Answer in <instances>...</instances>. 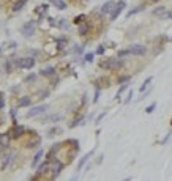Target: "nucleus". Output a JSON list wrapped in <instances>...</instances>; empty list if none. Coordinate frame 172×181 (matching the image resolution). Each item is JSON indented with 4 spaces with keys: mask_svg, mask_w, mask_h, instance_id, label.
<instances>
[{
    "mask_svg": "<svg viewBox=\"0 0 172 181\" xmlns=\"http://www.w3.org/2000/svg\"><path fill=\"white\" fill-rule=\"evenodd\" d=\"M92 154H93V151H90V153H87V154H85L84 158H82V159H81V161H79V164H78V170H81V169H82V167H84V165H85V162L88 161V158H90Z\"/></svg>",
    "mask_w": 172,
    "mask_h": 181,
    "instance_id": "11",
    "label": "nucleus"
},
{
    "mask_svg": "<svg viewBox=\"0 0 172 181\" xmlns=\"http://www.w3.org/2000/svg\"><path fill=\"white\" fill-rule=\"evenodd\" d=\"M35 77H37V76H33V74H32V76H29V77H27L25 80H27V82H32V80H35Z\"/></svg>",
    "mask_w": 172,
    "mask_h": 181,
    "instance_id": "31",
    "label": "nucleus"
},
{
    "mask_svg": "<svg viewBox=\"0 0 172 181\" xmlns=\"http://www.w3.org/2000/svg\"><path fill=\"white\" fill-rule=\"evenodd\" d=\"M3 106H5V99H3V95L0 93V109H3Z\"/></svg>",
    "mask_w": 172,
    "mask_h": 181,
    "instance_id": "28",
    "label": "nucleus"
},
{
    "mask_svg": "<svg viewBox=\"0 0 172 181\" xmlns=\"http://www.w3.org/2000/svg\"><path fill=\"white\" fill-rule=\"evenodd\" d=\"M114 6H115V2H112V0H109V2H106L104 5H103L101 13H103V14H111V11L114 10Z\"/></svg>",
    "mask_w": 172,
    "mask_h": 181,
    "instance_id": "7",
    "label": "nucleus"
},
{
    "mask_svg": "<svg viewBox=\"0 0 172 181\" xmlns=\"http://www.w3.org/2000/svg\"><path fill=\"white\" fill-rule=\"evenodd\" d=\"M144 8H145V6H144V5H139V6H137V8H134V10H131V11L128 13V17H131L133 14H136V13H139V11H142Z\"/></svg>",
    "mask_w": 172,
    "mask_h": 181,
    "instance_id": "20",
    "label": "nucleus"
},
{
    "mask_svg": "<svg viewBox=\"0 0 172 181\" xmlns=\"http://www.w3.org/2000/svg\"><path fill=\"white\" fill-rule=\"evenodd\" d=\"M92 60H93V54L90 52V54L85 55V61H92Z\"/></svg>",
    "mask_w": 172,
    "mask_h": 181,
    "instance_id": "29",
    "label": "nucleus"
},
{
    "mask_svg": "<svg viewBox=\"0 0 172 181\" xmlns=\"http://www.w3.org/2000/svg\"><path fill=\"white\" fill-rule=\"evenodd\" d=\"M88 24H84V22H81V25H79V35H87V32H88Z\"/></svg>",
    "mask_w": 172,
    "mask_h": 181,
    "instance_id": "17",
    "label": "nucleus"
},
{
    "mask_svg": "<svg viewBox=\"0 0 172 181\" xmlns=\"http://www.w3.org/2000/svg\"><path fill=\"white\" fill-rule=\"evenodd\" d=\"M125 8V0H120L119 3H115V6H114V10L111 11V20H115L117 19V16L122 13V10Z\"/></svg>",
    "mask_w": 172,
    "mask_h": 181,
    "instance_id": "2",
    "label": "nucleus"
},
{
    "mask_svg": "<svg viewBox=\"0 0 172 181\" xmlns=\"http://www.w3.org/2000/svg\"><path fill=\"white\" fill-rule=\"evenodd\" d=\"M27 0H18V2L13 5V11H19V10H22V6L25 5Z\"/></svg>",
    "mask_w": 172,
    "mask_h": 181,
    "instance_id": "14",
    "label": "nucleus"
},
{
    "mask_svg": "<svg viewBox=\"0 0 172 181\" xmlns=\"http://www.w3.org/2000/svg\"><path fill=\"white\" fill-rule=\"evenodd\" d=\"M155 106H156L155 102H153V104H150V106L145 109V112H147V114H152V112H153V109H155Z\"/></svg>",
    "mask_w": 172,
    "mask_h": 181,
    "instance_id": "26",
    "label": "nucleus"
},
{
    "mask_svg": "<svg viewBox=\"0 0 172 181\" xmlns=\"http://www.w3.org/2000/svg\"><path fill=\"white\" fill-rule=\"evenodd\" d=\"M84 19H85V16H84V14H81V16H78L76 19H74V24H81V22H84Z\"/></svg>",
    "mask_w": 172,
    "mask_h": 181,
    "instance_id": "23",
    "label": "nucleus"
},
{
    "mask_svg": "<svg viewBox=\"0 0 172 181\" xmlns=\"http://www.w3.org/2000/svg\"><path fill=\"white\" fill-rule=\"evenodd\" d=\"M125 55H129V51L126 49V51H120L119 52V57H125Z\"/></svg>",
    "mask_w": 172,
    "mask_h": 181,
    "instance_id": "27",
    "label": "nucleus"
},
{
    "mask_svg": "<svg viewBox=\"0 0 172 181\" xmlns=\"http://www.w3.org/2000/svg\"><path fill=\"white\" fill-rule=\"evenodd\" d=\"M8 142H10V137L6 134L0 136V147H8Z\"/></svg>",
    "mask_w": 172,
    "mask_h": 181,
    "instance_id": "15",
    "label": "nucleus"
},
{
    "mask_svg": "<svg viewBox=\"0 0 172 181\" xmlns=\"http://www.w3.org/2000/svg\"><path fill=\"white\" fill-rule=\"evenodd\" d=\"M47 95H49V92H43V93H41V96H40V98H41V99H43V98H46V96H47Z\"/></svg>",
    "mask_w": 172,
    "mask_h": 181,
    "instance_id": "32",
    "label": "nucleus"
},
{
    "mask_svg": "<svg viewBox=\"0 0 172 181\" xmlns=\"http://www.w3.org/2000/svg\"><path fill=\"white\" fill-rule=\"evenodd\" d=\"M129 54H133V55H144L145 54V46H141V44H134L129 47Z\"/></svg>",
    "mask_w": 172,
    "mask_h": 181,
    "instance_id": "6",
    "label": "nucleus"
},
{
    "mask_svg": "<svg viewBox=\"0 0 172 181\" xmlns=\"http://www.w3.org/2000/svg\"><path fill=\"white\" fill-rule=\"evenodd\" d=\"M41 158H43V150H40L37 154H35V158H33V161H32V167H37L38 162L41 161Z\"/></svg>",
    "mask_w": 172,
    "mask_h": 181,
    "instance_id": "12",
    "label": "nucleus"
},
{
    "mask_svg": "<svg viewBox=\"0 0 172 181\" xmlns=\"http://www.w3.org/2000/svg\"><path fill=\"white\" fill-rule=\"evenodd\" d=\"M62 169H63V164H62L60 161H54L52 162V167H51V172H52V178H57L60 175Z\"/></svg>",
    "mask_w": 172,
    "mask_h": 181,
    "instance_id": "4",
    "label": "nucleus"
},
{
    "mask_svg": "<svg viewBox=\"0 0 172 181\" xmlns=\"http://www.w3.org/2000/svg\"><path fill=\"white\" fill-rule=\"evenodd\" d=\"M33 33H35V22L30 20V22L24 24V27H22V35L24 36H32Z\"/></svg>",
    "mask_w": 172,
    "mask_h": 181,
    "instance_id": "3",
    "label": "nucleus"
},
{
    "mask_svg": "<svg viewBox=\"0 0 172 181\" xmlns=\"http://www.w3.org/2000/svg\"><path fill=\"white\" fill-rule=\"evenodd\" d=\"M153 2H158V0H153Z\"/></svg>",
    "mask_w": 172,
    "mask_h": 181,
    "instance_id": "34",
    "label": "nucleus"
},
{
    "mask_svg": "<svg viewBox=\"0 0 172 181\" xmlns=\"http://www.w3.org/2000/svg\"><path fill=\"white\" fill-rule=\"evenodd\" d=\"M126 87H128V83H123V85L120 87V90H119V92H117V96H120L123 92H125V90H126Z\"/></svg>",
    "mask_w": 172,
    "mask_h": 181,
    "instance_id": "25",
    "label": "nucleus"
},
{
    "mask_svg": "<svg viewBox=\"0 0 172 181\" xmlns=\"http://www.w3.org/2000/svg\"><path fill=\"white\" fill-rule=\"evenodd\" d=\"M120 65H122V61H117V60L111 58V60H107V61H103L101 68H119Z\"/></svg>",
    "mask_w": 172,
    "mask_h": 181,
    "instance_id": "8",
    "label": "nucleus"
},
{
    "mask_svg": "<svg viewBox=\"0 0 172 181\" xmlns=\"http://www.w3.org/2000/svg\"><path fill=\"white\" fill-rule=\"evenodd\" d=\"M41 74H43V76H54V74H56V69H54V68H46V69L41 71Z\"/></svg>",
    "mask_w": 172,
    "mask_h": 181,
    "instance_id": "19",
    "label": "nucleus"
},
{
    "mask_svg": "<svg viewBox=\"0 0 172 181\" xmlns=\"http://www.w3.org/2000/svg\"><path fill=\"white\" fill-rule=\"evenodd\" d=\"M29 104H30V98H27V96H24V98L19 101V104H18V106H19V107H25V106H29Z\"/></svg>",
    "mask_w": 172,
    "mask_h": 181,
    "instance_id": "18",
    "label": "nucleus"
},
{
    "mask_svg": "<svg viewBox=\"0 0 172 181\" xmlns=\"http://www.w3.org/2000/svg\"><path fill=\"white\" fill-rule=\"evenodd\" d=\"M49 165H51V162L49 161H46V162H43L40 167H38V175H43V173L49 169Z\"/></svg>",
    "mask_w": 172,
    "mask_h": 181,
    "instance_id": "13",
    "label": "nucleus"
},
{
    "mask_svg": "<svg viewBox=\"0 0 172 181\" xmlns=\"http://www.w3.org/2000/svg\"><path fill=\"white\" fill-rule=\"evenodd\" d=\"M13 158V153H10V154H6L5 156V161H3V164H2V169H5L6 165H8V162H10V159Z\"/></svg>",
    "mask_w": 172,
    "mask_h": 181,
    "instance_id": "21",
    "label": "nucleus"
},
{
    "mask_svg": "<svg viewBox=\"0 0 172 181\" xmlns=\"http://www.w3.org/2000/svg\"><path fill=\"white\" fill-rule=\"evenodd\" d=\"M18 66H19V68H24V69H32L33 66H35V58L24 57V58H21V60L18 61Z\"/></svg>",
    "mask_w": 172,
    "mask_h": 181,
    "instance_id": "1",
    "label": "nucleus"
},
{
    "mask_svg": "<svg viewBox=\"0 0 172 181\" xmlns=\"http://www.w3.org/2000/svg\"><path fill=\"white\" fill-rule=\"evenodd\" d=\"M103 52H104V47H103V46H101V47H98V51H96V54H103Z\"/></svg>",
    "mask_w": 172,
    "mask_h": 181,
    "instance_id": "33",
    "label": "nucleus"
},
{
    "mask_svg": "<svg viewBox=\"0 0 172 181\" xmlns=\"http://www.w3.org/2000/svg\"><path fill=\"white\" fill-rule=\"evenodd\" d=\"M153 14L158 16V17H161V19H166L167 17V13H166V6H160V8H156L153 11Z\"/></svg>",
    "mask_w": 172,
    "mask_h": 181,
    "instance_id": "10",
    "label": "nucleus"
},
{
    "mask_svg": "<svg viewBox=\"0 0 172 181\" xmlns=\"http://www.w3.org/2000/svg\"><path fill=\"white\" fill-rule=\"evenodd\" d=\"M46 109H47V106H37V107H33V109H30L29 112H27V117H29V118L37 117V115H40V114L46 112Z\"/></svg>",
    "mask_w": 172,
    "mask_h": 181,
    "instance_id": "5",
    "label": "nucleus"
},
{
    "mask_svg": "<svg viewBox=\"0 0 172 181\" xmlns=\"http://www.w3.org/2000/svg\"><path fill=\"white\" fill-rule=\"evenodd\" d=\"M25 132V128L24 126H14L13 128V131H11V136L14 137V139H18V137H21Z\"/></svg>",
    "mask_w": 172,
    "mask_h": 181,
    "instance_id": "9",
    "label": "nucleus"
},
{
    "mask_svg": "<svg viewBox=\"0 0 172 181\" xmlns=\"http://www.w3.org/2000/svg\"><path fill=\"white\" fill-rule=\"evenodd\" d=\"M52 3L56 5V8H59V10H65L66 8V3L63 2V0H52Z\"/></svg>",
    "mask_w": 172,
    "mask_h": 181,
    "instance_id": "16",
    "label": "nucleus"
},
{
    "mask_svg": "<svg viewBox=\"0 0 172 181\" xmlns=\"http://www.w3.org/2000/svg\"><path fill=\"white\" fill-rule=\"evenodd\" d=\"M150 82H152V77H148V79H147L145 82H144V85H142V87L139 88V92H141V93H142V92H144V90H145V88H147V85H148V83H150Z\"/></svg>",
    "mask_w": 172,
    "mask_h": 181,
    "instance_id": "22",
    "label": "nucleus"
},
{
    "mask_svg": "<svg viewBox=\"0 0 172 181\" xmlns=\"http://www.w3.org/2000/svg\"><path fill=\"white\" fill-rule=\"evenodd\" d=\"M35 145H40L38 139H37V140H33V142H29V143H27V147H29V148H35Z\"/></svg>",
    "mask_w": 172,
    "mask_h": 181,
    "instance_id": "24",
    "label": "nucleus"
},
{
    "mask_svg": "<svg viewBox=\"0 0 172 181\" xmlns=\"http://www.w3.org/2000/svg\"><path fill=\"white\" fill-rule=\"evenodd\" d=\"M128 80H129L128 76H125V77H120V79H119V82H122V83H123V82H128Z\"/></svg>",
    "mask_w": 172,
    "mask_h": 181,
    "instance_id": "30",
    "label": "nucleus"
}]
</instances>
